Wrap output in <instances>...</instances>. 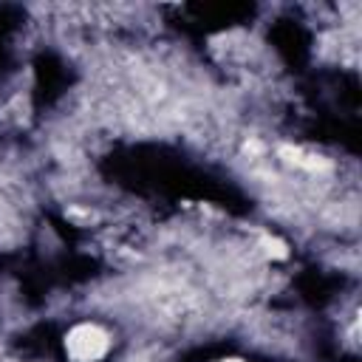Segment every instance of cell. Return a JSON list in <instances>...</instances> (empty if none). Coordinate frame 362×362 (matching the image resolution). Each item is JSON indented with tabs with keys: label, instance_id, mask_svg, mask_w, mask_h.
<instances>
[{
	"label": "cell",
	"instance_id": "obj_1",
	"mask_svg": "<svg viewBox=\"0 0 362 362\" xmlns=\"http://www.w3.org/2000/svg\"><path fill=\"white\" fill-rule=\"evenodd\" d=\"M110 351V334L96 322H76L65 334V354L74 362H99Z\"/></svg>",
	"mask_w": 362,
	"mask_h": 362
},
{
	"label": "cell",
	"instance_id": "obj_2",
	"mask_svg": "<svg viewBox=\"0 0 362 362\" xmlns=\"http://www.w3.org/2000/svg\"><path fill=\"white\" fill-rule=\"evenodd\" d=\"M263 249H266V255H272V257H286L288 252H286V243L283 240H277V238H269V235H263Z\"/></svg>",
	"mask_w": 362,
	"mask_h": 362
},
{
	"label": "cell",
	"instance_id": "obj_3",
	"mask_svg": "<svg viewBox=\"0 0 362 362\" xmlns=\"http://www.w3.org/2000/svg\"><path fill=\"white\" fill-rule=\"evenodd\" d=\"M221 362H246V359H221Z\"/></svg>",
	"mask_w": 362,
	"mask_h": 362
}]
</instances>
